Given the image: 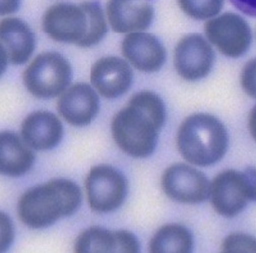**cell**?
I'll return each instance as SVG.
<instances>
[{
	"mask_svg": "<svg viewBox=\"0 0 256 253\" xmlns=\"http://www.w3.org/2000/svg\"><path fill=\"white\" fill-rule=\"evenodd\" d=\"M166 115V106L156 94L144 90L134 94L112 120V136L116 144L134 158L150 156Z\"/></svg>",
	"mask_w": 256,
	"mask_h": 253,
	"instance_id": "1",
	"label": "cell"
},
{
	"mask_svg": "<svg viewBox=\"0 0 256 253\" xmlns=\"http://www.w3.org/2000/svg\"><path fill=\"white\" fill-rule=\"evenodd\" d=\"M42 24L51 39L80 47L98 44L108 30L102 6L97 0H86L80 4H55L45 12Z\"/></svg>",
	"mask_w": 256,
	"mask_h": 253,
	"instance_id": "2",
	"label": "cell"
},
{
	"mask_svg": "<svg viewBox=\"0 0 256 253\" xmlns=\"http://www.w3.org/2000/svg\"><path fill=\"white\" fill-rule=\"evenodd\" d=\"M82 202L80 187L68 179H53L26 190L18 204L22 222L34 229L51 226L76 212Z\"/></svg>",
	"mask_w": 256,
	"mask_h": 253,
	"instance_id": "3",
	"label": "cell"
},
{
	"mask_svg": "<svg viewBox=\"0 0 256 253\" xmlns=\"http://www.w3.org/2000/svg\"><path fill=\"white\" fill-rule=\"evenodd\" d=\"M228 144L226 128L210 114L196 113L188 116L177 134V146L181 156L196 166L206 167L222 160Z\"/></svg>",
	"mask_w": 256,
	"mask_h": 253,
	"instance_id": "4",
	"label": "cell"
},
{
	"mask_svg": "<svg viewBox=\"0 0 256 253\" xmlns=\"http://www.w3.org/2000/svg\"><path fill=\"white\" fill-rule=\"evenodd\" d=\"M72 80L70 62L57 52L39 54L22 74L26 90L39 99H51L66 90Z\"/></svg>",
	"mask_w": 256,
	"mask_h": 253,
	"instance_id": "5",
	"label": "cell"
},
{
	"mask_svg": "<svg viewBox=\"0 0 256 253\" xmlns=\"http://www.w3.org/2000/svg\"><path fill=\"white\" fill-rule=\"evenodd\" d=\"M86 190L90 208L98 212L117 210L127 194V182L123 174L108 165L90 169L86 179Z\"/></svg>",
	"mask_w": 256,
	"mask_h": 253,
	"instance_id": "6",
	"label": "cell"
},
{
	"mask_svg": "<svg viewBox=\"0 0 256 253\" xmlns=\"http://www.w3.org/2000/svg\"><path fill=\"white\" fill-rule=\"evenodd\" d=\"M204 32L208 41L225 56L238 58L245 54L252 41L248 22L234 12L222 14L208 20Z\"/></svg>",
	"mask_w": 256,
	"mask_h": 253,
	"instance_id": "7",
	"label": "cell"
},
{
	"mask_svg": "<svg viewBox=\"0 0 256 253\" xmlns=\"http://www.w3.org/2000/svg\"><path fill=\"white\" fill-rule=\"evenodd\" d=\"M168 198L181 204H200L208 200L210 186L206 176L198 169L178 163L170 166L162 177Z\"/></svg>",
	"mask_w": 256,
	"mask_h": 253,
	"instance_id": "8",
	"label": "cell"
},
{
	"mask_svg": "<svg viewBox=\"0 0 256 253\" xmlns=\"http://www.w3.org/2000/svg\"><path fill=\"white\" fill-rule=\"evenodd\" d=\"M214 52L210 43L198 34L183 37L176 45L174 66L184 80L194 82L206 78L212 70Z\"/></svg>",
	"mask_w": 256,
	"mask_h": 253,
	"instance_id": "9",
	"label": "cell"
},
{
	"mask_svg": "<svg viewBox=\"0 0 256 253\" xmlns=\"http://www.w3.org/2000/svg\"><path fill=\"white\" fill-rule=\"evenodd\" d=\"M210 198L214 210L220 216L239 214L249 200L243 173L226 170L216 175L210 185Z\"/></svg>",
	"mask_w": 256,
	"mask_h": 253,
	"instance_id": "10",
	"label": "cell"
},
{
	"mask_svg": "<svg viewBox=\"0 0 256 253\" xmlns=\"http://www.w3.org/2000/svg\"><path fill=\"white\" fill-rule=\"evenodd\" d=\"M134 72L128 63L117 56H106L96 61L90 70V82L100 94L115 99L130 88Z\"/></svg>",
	"mask_w": 256,
	"mask_h": 253,
	"instance_id": "11",
	"label": "cell"
},
{
	"mask_svg": "<svg viewBox=\"0 0 256 253\" xmlns=\"http://www.w3.org/2000/svg\"><path fill=\"white\" fill-rule=\"evenodd\" d=\"M0 48L2 66L8 60L14 66L26 63L35 50V35L26 22L18 18H6L0 22Z\"/></svg>",
	"mask_w": 256,
	"mask_h": 253,
	"instance_id": "12",
	"label": "cell"
},
{
	"mask_svg": "<svg viewBox=\"0 0 256 253\" xmlns=\"http://www.w3.org/2000/svg\"><path fill=\"white\" fill-rule=\"evenodd\" d=\"M100 101L97 92L88 84L80 82L62 92L57 101L59 114L74 126H84L98 114Z\"/></svg>",
	"mask_w": 256,
	"mask_h": 253,
	"instance_id": "13",
	"label": "cell"
},
{
	"mask_svg": "<svg viewBox=\"0 0 256 253\" xmlns=\"http://www.w3.org/2000/svg\"><path fill=\"white\" fill-rule=\"evenodd\" d=\"M123 56L144 72H156L166 61V49L154 35L134 32L127 35L121 45Z\"/></svg>",
	"mask_w": 256,
	"mask_h": 253,
	"instance_id": "14",
	"label": "cell"
},
{
	"mask_svg": "<svg viewBox=\"0 0 256 253\" xmlns=\"http://www.w3.org/2000/svg\"><path fill=\"white\" fill-rule=\"evenodd\" d=\"M106 10L112 30L120 34L144 30L154 18L148 0H108Z\"/></svg>",
	"mask_w": 256,
	"mask_h": 253,
	"instance_id": "15",
	"label": "cell"
},
{
	"mask_svg": "<svg viewBox=\"0 0 256 253\" xmlns=\"http://www.w3.org/2000/svg\"><path fill=\"white\" fill-rule=\"evenodd\" d=\"M74 249L76 252H138L140 243L128 231L90 227L78 236Z\"/></svg>",
	"mask_w": 256,
	"mask_h": 253,
	"instance_id": "16",
	"label": "cell"
},
{
	"mask_svg": "<svg viewBox=\"0 0 256 253\" xmlns=\"http://www.w3.org/2000/svg\"><path fill=\"white\" fill-rule=\"evenodd\" d=\"M22 138L26 144L38 150H51L61 140L63 126L56 115L48 111L28 114L22 123Z\"/></svg>",
	"mask_w": 256,
	"mask_h": 253,
	"instance_id": "17",
	"label": "cell"
},
{
	"mask_svg": "<svg viewBox=\"0 0 256 253\" xmlns=\"http://www.w3.org/2000/svg\"><path fill=\"white\" fill-rule=\"evenodd\" d=\"M35 162V154L18 136L4 132L0 136V171L10 177L26 174Z\"/></svg>",
	"mask_w": 256,
	"mask_h": 253,
	"instance_id": "18",
	"label": "cell"
},
{
	"mask_svg": "<svg viewBox=\"0 0 256 253\" xmlns=\"http://www.w3.org/2000/svg\"><path fill=\"white\" fill-rule=\"evenodd\" d=\"M150 252H190L194 249V238L187 228L178 224H169L160 228L152 236Z\"/></svg>",
	"mask_w": 256,
	"mask_h": 253,
	"instance_id": "19",
	"label": "cell"
},
{
	"mask_svg": "<svg viewBox=\"0 0 256 253\" xmlns=\"http://www.w3.org/2000/svg\"><path fill=\"white\" fill-rule=\"evenodd\" d=\"M177 2L184 14L196 20H208L216 16L224 6V0H177Z\"/></svg>",
	"mask_w": 256,
	"mask_h": 253,
	"instance_id": "20",
	"label": "cell"
},
{
	"mask_svg": "<svg viewBox=\"0 0 256 253\" xmlns=\"http://www.w3.org/2000/svg\"><path fill=\"white\" fill-rule=\"evenodd\" d=\"M222 250L224 252H256V238L242 233L231 234L224 240Z\"/></svg>",
	"mask_w": 256,
	"mask_h": 253,
	"instance_id": "21",
	"label": "cell"
},
{
	"mask_svg": "<svg viewBox=\"0 0 256 253\" xmlns=\"http://www.w3.org/2000/svg\"><path fill=\"white\" fill-rule=\"evenodd\" d=\"M241 86L248 96L256 99V57L249 60L243 68Z\"/></svg>",
	"mask_w": 256,
	"mask_h": 253,
	"instance_id": "22",
	"label": "cell"
},
{
	"mask_svg": "<svg viewBox=\"0 0 256 253\" xmlns=\"http://www.w3.org/2000/svg\"><path fill=\"white\" fill-rule=\"evenodd\" d=\"M2 251L6 250L14 238V230L10 218L2 214Z\"/></svg>",
	"mask_w": 256,
	"mask_h": 253,
	"instance_id": "23",
	"label": "cell"
},
{
	"mask_svg": "<svg viewBox=\"0 0 256 253\" xmlns=\"http://www.w3.org/2000/svg\"><path fill=\"white\" fill-rule=\"evenodd\" d=\"M243 173L249 200L256 202V168H248Z\"/></svg>",
	"mask_w": 256,
	"mask_h": 253,
	"instance_id": "24",
	"label": "cell"
},
{
	"mask_svg": "<svg viewBox=\"0 0 256 253\" xmlns=\"http://www.w3.org/2000/svg\"><path fill=\"white\" fill-rule=\"evenodd\" d=\"M230 2L242 14L256 18V0H230Z\"/></svg>",
	"mask_w": 256,
	"mask_h": 253,
	"instance_id": "25",
	"label": "cell"
},
{
	"mask_svg": "<svg viewBox=\"0 0 256 253\" xmlns=\"http://www.w3.org/2000/svg\"><path fill=\"white\" fill-rule=\"evenodd\" d=\"M20 4V0H2L0 4V12L2 14H8L14 12Z\"/></svg>",
	"mask_w": 256,
	"mask_h": 253,
	"instance_id": "26",
	"label": "cell"
},
{
	"mask_svg": "<svg viewBox=\"0 0 256 253\" xmlns=\"http://www.w3.org/2000/svg\"><path fill=\"white\" fill-rule=\"evenodd\" d=\"M249 130L250 134L252 136V138H254V140L256 142V105L252 108V110L250 111L249 114Z\"/></svg>",
	"mask_w": 256,
	"mask_h": 253,
	"instance_id": "27",
	"label": "cell"
}]
</instances>
